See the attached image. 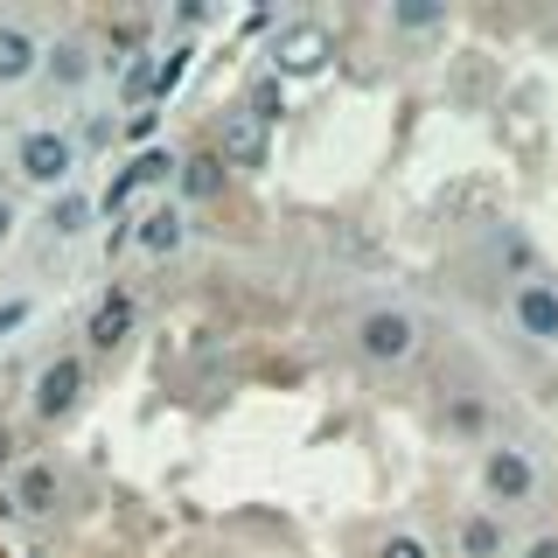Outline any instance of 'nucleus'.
<instances>
[{
	"label": "nucleus",
	"mask_w": 558,
	"mask_h": 558,
	"mask_svg": "<svg viewBox=\"0 0 558 558\" xmlns=\"http://www.w3.org/2000/svg\"><path fill=\"white\" fill-rule=\"evenodd\" d=\"M384 558H433V545L418 531H398V537H384Z\"/></svg>",
	"instance_id": "4be33fe9"
},
{
	"label": "nucleus",
	"mask_w": 558,
	"mask_h": 558,
	"mask_svg": "<svg viewBox=\"0 0 558 558\" xmlns=\"http://www.w3.org/2000/svg\"><path fill=\"white\" fill-rule=\"evenodd\" d=\"M154 182H174V154H168V147H147V154H140V161L119 174L112 189H105L98 203H105V209H119V203H133L140 189H154Z\"/></svg>",
	"instance_id": "f8f14e48"
},
{
	"label": "nucleus",
	"mask_w": 558,
	"mask_h": 558,
	"mask_svg": "<svg viewBox=\"0 0 558 558\" xmlns=\"http://www.w3.org/2000/svg\"><path fill=\"white\" fill-rule=\"evenodd\" d=\"M189 57H196V49H189V43H174L168 57H154V84H147V98H168L174 84H182V70H189Z\"/></svg>",
	"instance_id": "aec40b11"
},
{
	"label": "nucleus",
	"mask_w": 558,
	"mask_h": 558,
	"mask_svg": "<svg viewBox=\"0 0 558 558\" xmlns=\"http://www.w3.org/2000/svg\"><path fill=\"white\" fill-rule=\"evenodd\" d=\"M126 238H133V252H147V258H174V252L189 244V209L174 203V196H161V203H147V209L133 217Z\"/></svg>",
	"instance_id": "6e6552de"
},
{
	"label": "nucleus",
	"mask_w": 558,
	"mask_h": 558,
	"mask_svg": "<svg viewBox=\"0 0 558 558\" xmlns=\"http://www.w3.org/2000/svg\"><path fill=\"white\" fill-rule=\"evenodd\" d=\"M43 70V35L28 22H0V92H22Z\"/></svg>",
	"instance_id": "1a4fd4ad"
},
{
	"label": "nucleus",
	"mask_w": 558,
	"mask_h": 558,
	"mask_svg": "<svg viewBox=\"0 0 558 558\" xmlns=\"http://www.w3.org/2000/svg\"><path fill=\"white\" fill-rule=\"evenodd\" d=\"M28 314H35V301H28V293H14V301H0V342H8L14 328H28Z\"/></svg>",
	"instance_id": "412c9836"
},
{
	"label": "nucleus",
	"mask_w": 558,
	"mask_h": 558,
	"mask_svg": "<svg viewBox=\"0 0 558 558\" xmlns=\"http://www.w3.org/2000/svg\"><path fill=\"white\" fill-rule=\"evenodd\" d=\"M384 22H391L398 35H433V28H447V8L440 0H391Z\"/></svg>",
	"instance_id": "dca6fc26"
},
{
	"label": "nucleus",
	"mask_w": 558,
	"mask_h": 558,
	"mask_svg": "<svg viewBox=\"0 0 558 558\" xmlns=\"http://www.w3.org/2000/svg\"><path fill=\"white\" fill-rule=\"evenodd\" d=\"M84 154H77V133L70 126H28L14 140V174H22L28 189H43V196H57V189L77 182Z\"/></svg>",
	"instance_id": "f03ea898"
},
{
	"label": "nucleus",
	"mask_w": 558,
	"mask_h": 558,
	"mask_svg": "<svg viewBox=\"0 0 558 558\" xmlns=\"http://www.w3.org/2000/svg\"><path fill=\"white\" fill-rule=\"evenodd\" d=\"M133 336V293H105L98 314H92V328H84V342L92 349H119Z\"/></svg>",
	"instance_id": "2eb2a0df"
},
{
	"label": "nucleus",
	"mask_w": 558,
	"mask_h": 558,
	"mask_svg": "<svg viewBox=\"0 0 558 558\" xmlns=\"http://www.w3.org/2000/svg\"><path fill=\"white\" fill-rule=\"evenodd\" d=\"M510 322H517V336L523 342H537V349H558V279H517L510 287Z\"/></svg>",
	"instance_id": "39448f33"
},
{
	"label": "nucleus",
	"mask_w": 558,
	"mask_h": 558,
	"mask_svg": "<svg viewBox=\"0 0 558 558\" xmlns=\"http://www.w3.org/2000/svg\"><path fill=\"white\" fill-rule=\"evenodd\" d=\"M272 77L279 84H301V77H322L328 63H336V35H328L322 22H287L272 35Z\"/></svg>",
	"instance_id": "7ed1b4c3"
},
{
	"label": "nucleus",
	"mask_w": 558,
	"mask_h": 558,
	"mask_svg": "<svg viewBox=\"0 0 558 558\" xmlns=\"http://www.w3.org/2000/svg\"><path fill=\"white\" fill-rule=\"evenodd\" d=\"M57 468H49V461H28L22 468V475H14V488H8V496H14V517H49V510H57Z\"/></svg>",
	"instance_id": "4468645a"
},
{
	"label": "nucleus",
	"mask_w": 558,
	"mask_h": 558,
	"mask_svg": "<svg viewBox=\"0 0 558 558\" xmlns=\"http://www.w3.org/2000/svg\"><path fill=\"white\" fill-rule=\"evenodd\" d=\"M223 174H231V168H223L209 147H203V154H174V203H182V209L217 203V196H223Z\"/></svg>",
	"instance_id": "9d476101"
},
{
	"label": "nucleus",
	"mask_w": 558,
	"mask_h": 558,
	"mask_svg": "<svg viewBox=\"0 0 558 558\" xmlns=\"http://www.w3.org/2000/svg\"><path fill=\"white\" fill-rule=\"evenodd\" d=\"M209 154H217L223 168H258V161H266V126H252L244 112H231V119H223V140Z\"/></svg>",
	"instance_id": "ddd939ff"
},
{
	"label": "nucleus",
	"mask_w": 558,
	"mask_h": 558,
	"mask_svg": "<svg viewBox=\"0 0 558 558\" xmlns=\"http://www.w3.org/2000/svg\"><path fill=\"white\" fill-rule=\"evenodd\" d=\"M349 342H356V356L371 363V371H405V363L418 356V314L398 307V301H377V307L356 314Z\"/></svg>",
	"instance_id": "f257e3e1"
},
{
	"label": "nucleus",
	"mask_w": 558,
	"mask_h": 558,
	"mask_svg": "<svg viewBox=\"0 0 558 558\" xmlns=\"http://www.w3.org/2000/svg\"><path fill=\"white\" fill-rule=\"evenodd\" d=\"M14 461V440H8V433H0V468H8Z\"/></svg>",
	"instance_id": "393cba45"
},
{
	"label": "nucleus",
	"mask_w": 558,
	"mask_h": 558,
	"mask_svg": "<svg viewBox=\"0 0 558 558\" xmlns=\"http://www.w3.org/2000/svg\"><path fill=\"white\" fill-rule=\"evenodd\" d=\"M496 258H502L517 279H537V244L523 238V223H502V231H496Z\"/></svg>",
	"instance_id": "6ab92c4d"
},
{
	"label": "nucleus",
	"mask_w": 558,
	"mask_h": 558,
	"mask_svg": "<svg viewBox=\"0 0 558 558\" xmlns=\"http://www.w3.org/2000/svg\"><path fill=\"white\" fill-rule=\"evenodd\" d=\"M482 496L502 502V510H510V502H531L537 496V461L523 447H488L482 453Z\"/></svg>",
	"instance_id": "0eeeda50"
},
{
	"label": "nucleus",
	"mask_w": 558,
	"mask_h": 558,
	"mask_svg": "<svg viewBox=\"0 0 558 558\" xmlns=\"http://www.w3.org/2000/svg\"><path fill=\"white\" fill-rule=\"evenodd\" d=\"M84 377H92V371H84L77 349H57V356L35 371V384H28V412L49 418V426L70 418V412H77V398H84Z\"/></svg>",
	"instance_id": "20e7f679"
},
{
	"label": "nucleus",
	"mask_w": 558,
	"mask_h": 558,
	"mask_svg": "<svg viewBox=\"0 0 558 558\" xmlns=\"http://www.w3.org/2000/svg\"><path fill=\"white\" fill-rule=\"evenodd\" d=\"M92 217H98V196L92 189H57V196L43 203V231H49V244H70V238H84L92 231Z\"/></svg>",
	"instance_id": "9b49d317"
},
{
	"label": "nucleus",
	"mask_w": 558,
	"mask_h": 558,
	"mask_svg": "<svg viewBox=\"0 0 558 558\" xmlns=\"http://www.w3.org/2000/svg\"><path fill=\"white\" fill-rule=\"evenodd\" d=\"M238 112L252 119V126H279V112H287V84H279L272 70H266V77H258L252 92H244V105H238Z\"/></svg>",
	"instance_id": "a211bd4d"
},
{
	"label": "nucleus",
	"mask_w": 558,
	"mask_h": 558,
	"mask_svg": "<svg viewBox=\"0 0 558 558\" xmlns=\"http://www.w3.org/2000/svg\"><path fill=\"white\" fill-rule=\"evenodd\" d=\"M14 238H22V203H14L8 189H0V252H8Z\"/></svg>",
	"instance_id": "5701e85b"
},
{
	"label": "nucleus",
	"mask_w": 558,
	"mask_h": 558,
	"mask_svg": "<svg viewBox=\"0 0 558 558\" xmlns=\"http://www.w3.org/2000/svg\"><path fill=\"white\" fill-rule=\"evenodd\" d=\"M35 77H43L49 92L77 98L84 84L98 77V49H92V35H57V43H43V70H35Z\"/></svg>",
	"instance_id": "423d86ee"
},
{
	"label": "nucleus",
	"mask_w": 558,
	"mask_h": 558,
	"mask_svg": "<svg viewBox=\"0 0 558 558\" xmlns=\"http://www.w3.org/2000/svg\"><path fill=\"white\" fill-rule=\"evenodd\" d=\"M517 558H558V537H551V531H545V537H531V545H523Z\"/></svg>",
	"instance_id": "b1692460"
},
{
	"label": "nucleus",
	"mask_w": 558,
	"mask_h": 558,
	"mask_svg": "<svg viewBox=\"0 0 558 558\" xmlns=\"http://www.w3.org/2000/svg\"><path fill=\"white\" fill-rule=\"evenodd\" d=\"M461 558H502V517L468 510L461 517Z\"/></svg>",
	"instance_id": "f3484780"
}]
</instances>
